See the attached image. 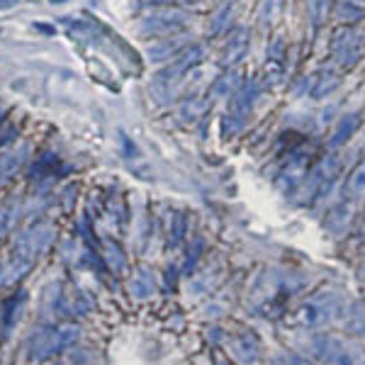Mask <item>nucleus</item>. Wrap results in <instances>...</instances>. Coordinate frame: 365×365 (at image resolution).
<instances>
[{"label": "nucleus", "instance_id": "1", "mask_svg": "<svg viewBox=\"0 0 365 365\" xmlns=\"http://www.w3.org/2000/svg\"><path fill=\"white\" fill-rule=\"evenodd\" d=\"M309 351L324 365H365V346L336 334L314 336L309 341Z\"/></svg>", "mask_w": 365, "mask_h": 365}, {"label": "nucleus", "instance_id": "2", "mask_svg": "<svg viewBox=\"0 0 365 365\" xmlns=\"http://www.w3.org/2000/svg\"><path fill=\"white\" fill-rule=\"evenodd\" d=\"M258 93H261V86H258V81L251 78V81H244V83L239 86V91L229 98L227 113L222 117V137L232 139L244 132L253 115V108H256Z\"/></svg>", "mask_w": 365, "mask_h": 365}, {"label": "nucleus", "instance_id": "3", "mask_svg": "<svg viewBox=\"0 0 365 365\" xmlns=\"http://www.w3.org/2000/svg\"><path fill=\"white\" fill-rule=\"evenodd\" d=\"M78 336H81V331H78V327H73V324L37 329V331H34L27 341L29 358H32L34 363H42V361H46V358L71 349V346L78 341Z\"/></svg>", "mask_w": 365, "mask_h": 365}, {"label": "nucleus", "instance_id": "4", "mask_svg": "<svg viewBox=\"0 0 365 365\" xmlns=\"http://www.w3.org/2000/svg\"><path fill=\"white\" fill-rule=\"evenodd\" d=\"M365 54V37L361 29H356L353 25L339 27L331 34V42H329V56L331 63L341 71H351L361 63V58Z\"/></svg>", "mask_w": 365, "mask_h": 365}, {"label": "nucleus", "instance_id": "5", "mask_svg": "<svg viewBox=\"0 0 365 365\" xmlns=\"http://www.w3.org/2000/svg\"><path fill=\"white\" fill-rule=\"evenodd\" d=\"M190 25L192 15H187L182 8H168V5L154 8L139 20V29L146 37H175V34L185 32Z\"/></svg>", "mask_w": 365, "mask_h": 365}, {"label": "nucleus", "instance_id": "6", "mask_svg": "<svg viewBox=\"0 0 365 365\" xmlns=\"http://www.w3.org/2000/svg\"><path fill=\"white\" fill-rule=\"evenodd\" d=\"M299 285H302V278H297V275L268 270V273H263V278L256 282V287H253V304H256V307H266L275 297L292 295Z\"/></svg>", "mask_w": 365, "mask_h": 365}, {"label": "nucleus", "instance_id": "7", "mask_svg": "<svg viewBox=\"0 0 365 365\" xmlns=\"http://www.w3.org/2000/svg\"><path fill=\"white\" fill-rule=\"evenodd\" d=\"M344 307V299L339 292H319V295L309 297L302 307V322L307 327H324L327 322H331Z\"/></svg>", "mask_w": 365, "mask_h": 365}, {"label": "nucleus", "instance_id": "8", "mask_svg": "<svg viewBox=\"0 0 365 365\" xmlns=\"http://www.w3.org/2000/svg\"><path fill=\"white\" fill-rule=\"evenodd\" d=\"M51 237H54V229L49 225H34L32 229H27L25 234H20L15 241L13 256L25 258V261H37V256L42 253L46 246L51 244Z\"/></svg>", "mask_w": 365, "mask_h": 365}, {"label": "nucleus", "instance_id": "9", "mask_svg": "<svg viewBox=\"0 0 365 365\" xmlns=\"http://www.w3.org/2000/svg\"><path fill=\"white\" fill-rule=\"evenodd\" d=\"M251 51V32L246 27H234L229 32L225 49H222V68H239V63L249 56Z\"/></svg>", "mask_w": 365, "mask_h": 365}, {"label": "nucleus", "instance_id": "10", "mask_svg": "<svg viewBox=\"0 0 365 365\" xmlns=\"http://www.w3.org/2000/svg\"><path fill=\"white\" fill-rule=\"evenodd\" d=\"M363 125V115L361 110H349L336 120V125L331 129V137H329V149H341L349 141L356 137V132Z\"/></svg>", "mask_w": 365, "mask_h": 365}, {"label": "nucleus", "instance_id": "11", "mask_svg": "<svg viewBox=\"0 0 365 365\" xmlns=\"http://www.w3.org/2000/svg\"><path fill=\"white\" fill-rule=\"evenodd\" d=\"M339 86H341V76L331 66H324L314 76H309L307 93L312 100H324V98H331L339 91Z\"/></svg>", "mask_w": 365, "mask_h": 365}, {"label": "nucleus", "instance_id": "12", "mask_svg": "<svg viewBox=\"0 0 365 365\" xmlns=\"http://www.w3.org/2000/svg\"><path fill=\"white\" fill-rule=\"evenodd\" d=\"M241 83H244V78H241V71L239 68H225V73L217 76L215 83L210 86V98L212 100L232 98L234 93L239 91Z\"/></svg>", "mask_w": 365, "mask_h": 365}, {"label": "nucleus", "instance_id": "13", "mask_svg": "<svg viewBox=\"0 0 365 365\" xmlns=\"http://www.w3.org/2000/svg\"><path fill=\"white\" fill-rule=\"evenodd\" d=\"M185 46L187 44L182 42L180 34H175V37H158L154 44H149L146 54H149L151 61H170V58L175 54H180Z\"/></svg>", "mask_w": 365, "mask_h": 365}, {"label": "nucleus", "instance_id": "14", "mask_svg": "<svg viewBox=\"0 0 365 365\" xmlns=\"http://www.w3.org/2000/svg\"><path fill=\"white\" fill-rule=\"evenodd\" d=\"M234 13H237V0H222L220 5L215 8V13L210 17L207 29L212 34H222L229 29V22H232Z\"/></svg>", "mask_w": 365, "mask_h": 365}, {"label": "nucleus", "instance_id": "15", "mask_svg": "<svg viewBox=\"0 0 365 365\" xmlns=\"http://www.w3.org/2000/svg\"><path fill=\"white\" fill-rule=\"evenodd\" d=\"M344 329L351 336H365V299H358L344 312Z\"/></svg>", "mask_w": 365, "mask_h": 365}, {"label": "nucleus", "instance_id": "16", "mask_svg": "<svg viewBox=\"0 0 365 365\" xmlns=\"http://www.w3.org/2000/svg\"><path fill=\"white\" fill-rule=\"evenodd\" d=\"M363 197H365V161L358 163V166L351 170L349 180L344 182V200L356 202V200H363Z\"/></svg>", "mask_w": 365, "mask_h": 365}, {"label": "nucleus", "instance_id": "17", "mask_svg": "<svg viewBox=\"0 0 365 365\" xmlns=\"http://www.w3.org/2000/svg\"><path fill=\"white\" fill-rule=\"evenodd\" d=\"M334 17H336L341 25H353V22L365 17V5L361 0H339L334 5Z\"/></svg>", "mask_w": 365, "mask_h": 365}, {"label": "nucleus", "instance_id": "18", "mask_svg": "<svg viewBox=\"0 0 365 365\" xmlns=\"http://www.w3.org/2000/svg\"><path fill=\"white\" fill-rule=\"evenodd\" d=\"M29 268H32V261H25V258H17V256H13V261H10L8 266L3 268V273H0V287H10V285H15L17 280L25 278Z\"/></svg>", "mask_w": 365, "mask_h": 365}, {"label": "nucleus", "instance_id": "19", "mask_svg": "<svg viewBox=\"0 0 365 365\" xmlns=\"http://www.w3.org/2000/svg\"><path fill=\"white\" fill-rule=\"evenodd\" d=\"M307 13L314 27H322L327 17L334 13V0H307Z\"/></svg>", "mask_w": 365, "mask_h": 365}, {"label": "nucleus", "instance_id": "20", "mask_svg": "<svg viewBox=\"0 0 365 365\" xmlns=\"http://www.w3.org/2000/svg\"><path fill=\"white\" fill-rule=\"evenodd\" d=\"M280 10H282V0H261V5H258V15H256L258 25L270 27L275 20H278Z\"/></svg>", "mask_w": 365, "mask_h": 365}, {"label": "nucleus", "instance_id": "21", "mask_svg": "<svg viewBox=\"0 0 365 365\" xmlns=\"http://www.w3.org/2000/svg\"><path fill=\"white\" fill-rule=\"evenodd\" d=\"M207 108H210V100H202V98H197V96H187L185 103L180 105V117H182V120L195 122L197 117H202V113Z\"/></svg>", "mask_w": 365, "mask_h": 365}, {"label": "nucleus", "instance_id": "22", "mask_svg": "<svg viewBox=\"0 0 365 365\" xmlns=\"http://www.w3.org/2000/svg\"><path fill=\"white\" fill-rule=\"evenodd\" d=\"M129 290L137 297H149L151 292H154V275H151L149 270H139L132 278V282H129Z\"/></svg>", "mask_w": 365, "mask_h": 365}, {"label": "nucleus", "instance_id": "23", "mask_svg": "<svg viewBox=\"0 0 365 365\" xmlns=\"http://www.w3.org/2000/svg\"><path fill=\"white\" fill-rule=\"evenodd\" d=\"M27 149H20V151H15V154H3L0 156V180H8L10 175L15 173L17 168L22 166V161H25V154Z\"/></svg>", "mask_w": 365, "mask_h": 365}, {"label": "nucleus", "instance_id": "24", "mask_svg": "<svg viewBox=\"0 0 365 365\" xmlns=\"http://www.w3.org/2000/svg\"><path fill=\"white\" fill-rule=\"evenodd\" d=\"M22 302H25V295H17V297H10L8 302H5V307H3V329H5V334L13 329V324L17 319V309L22 307Z\"/></svg>", "mask_w": 365, "mask_h": 365}, {"label": "nucleus", "instance_id": "25", "mask_svg": "<svg viewBox=\"0 0 365 365\" xmlns=\"http://www.w3.org/2000/svg\"><path fill=\"white\" fill-rule=\"evenodd\" d=\"M287 54V46H285V39L282 37H273L268 44V58L273 63H282V58Z\"/></svg>", "mask_w": 365, "mask_h": 365}, {"label": "nucleus", "instance_id": "26", "mask_svg": "<svg viewBox=\"0 0 365 365\" xmlns=\"http://www.w3.org/2000/svg\"><path fill=\"white\" fill-rule=\"evenodd\" d=\"M246 349L256 351V344H253L249 336H241L239 341H234V353H237L244 363H253V356H251V353H246Z\"/></svg>", "mask_w": 365, "mask_h": 365}, {"label": "nucleus", "instance_id": "27", "mask_svg": "<svg viewBox=\"0 0 365 365\" xmlns=\"http://www.w3.org/2000/svg\"><path fill=\"white\" fill-rule=\"evenodd\" d=\"M54 166H56V158L51 156V154H46L42 161L37 163V166L32 168V175L37 173V175H54Z\"/></svg>", "mask_w": 365, "mask_h": 365}, {"label": "nucleus", "instance_id": "28", "mask_svg": "<svg viewBox=\"0 0 365 365\" xmlns=\"http://www.w3.org/2000/svg\"><path fill=\"white\" fill-rule=\"evenodd\" d=\"M280 361L282 365H324L317 361V358H304V356H297V353H285Z\"/></svg>", "mask_w": 365, "mask_h": 365}, {"label": "nucleus", "instance_id": "29", "mask_svg": "<svg viewBox=\"0 0 365 365\" xmlns=\"http://www.w3.org/2000/svg\"><path fill=\"white\" fill-rule=\"evenodd\" d=\"M15 127H10L8 122L3 120V115H0V146L3 144H8V141H13L15 139Z\"/></svg>", "mask_w": 365, "mask_h": 365}, {"label": "nucleus", "instance_id": "30", "mask_svg": "<svg viewBox=\"0 0 365 365\" xmlns=\"http://www.w3.org/2000/svg\"><path fill=\"white\" fill-rule=\"evenodd\" d=\"M144 5H156V8H161V5H168L173 3V0H141Z\"/></svg>", "mask_w": 365, "mask_h": 365}, {"label": "nucleus", "instance_id": "31", "mask_svg": "<svg viewBox=\"0 0 365 365\" xmlns=\"http://www.w3.org/2000/svg\"><path fill=\"white\" fill-rule=\"evenodd\" d=\"M17 0H0V8H10V5H15Z\"/></svg>", "mask_w": 365, "mask_h": 365}, {"label": "nucleus", "instance_id": "32", "mask_svg": "<svg viewBox=\"0 0 365 365\" xmlns=\"http://www.w3.org/2000/svg\"><path fill=\"white\" fill-rule=\"evenodd\" d=\"M51 3H66V0H51Z\"/></svg>", "mask_w": 365, "mask_h": 365}, {"label": "nucleus", "instance_id": "33", "mask_svg": "<svg viewBox=\"0 0 365 365\" xmlns=\"http://www.w3.org/2000/svg\"><path fill=\"white\" fill-rule=\"evenodd\" d=\"M220 365H229V363H227V361H222V363H220Z\"/></svg>", "mask_w": 365, "mask_h": 365}, {"label": "nucleus", "instance_id": "34", "mask_svg": "<svg viewBox=\"0 0 365 365\" xmlns=\"http://www.w3.org/2000/svg\"><path fill=\"white\" fill-rule=\"evenodd\" d=\"M361 3H363V0H361Z\"/></svg>", "mask_w": 365, "mask_h": 365}]
</instances>
